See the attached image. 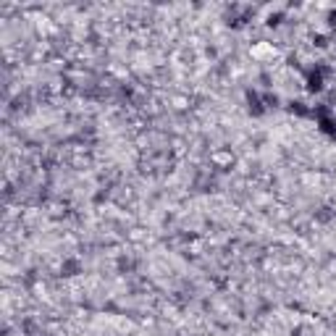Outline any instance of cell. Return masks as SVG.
<instances>
[{
    "label": "cell",
    "mask_w": 336,
    "mask_h": 336,
    "mask_svg": "<svg viewBox=\"0 0 336 336\" xmlns=\"http://www.w3.org/2000/svg\"><path fill=\"white\" fill-rule=\"evenodd\" d=\"M263 103H265V108H279L281 97L279 95H271V92H263Z\"/></svg>",
    "instance_id": "cell-5"
},
{
    "label": "cell",
    "mask_w": 336,
    "mask_h": 336,
    "mask_svg": "<svg viewBox=\"0 0 336 336\" xmlns=\"http://www.w3.org/2000/svg\"><path fill=\"white\" fill-rule=\"evenodd\" d=\"M312 45H315V48H326V45H328V37H326V34H312Z\"/></svg>",
    "instance_id": "cell-8"
},
{
    "label": "cell",
    "mask_w": 336,
    "mask_h": 336,
    "mask_svg": "<svg viewBox=\"0 0 336 336\" xmlns=\"http://www.w3.org/2000/svg\"><path fill=\"white\" fill-rule=\"evenodd\" d=\"M244 97H247V108H250L252 116H263V113L268 111V108H265V103H263V95H260V92L247 89V95H244Z\"/></svg>",
    "instance_id": "cell-2"
},
{
    "label": "cell",
    "mask_w": 336,
    "mask_h": 336,
    "mask_svg": "<svg viewBox=\"0 0 336 336\" xmlns=\"http://www.w3.org/2000/svg\"><path fill=\"white\" fill-rule=\"evenodd\" d=\"M305 334V328L302 326H297V328H292V336H302Z\"/></svg>",
    "instance_id": "cell-10"
},
{
    "label": "cell",
    "mask_w": 336,
    "mask_h": 336,
    "mask_svg": "<svg viewBox=\"0 0 336 336\" xmlns=\"http://www.w3.org/2000/svg\"><path fill=\"white\" fill-rule=\"evenodd\" d=\"M328 27H336V11H328Z\"/></svg>",
    "instance_id": "cell-9"
},
{
    "label": "cell",
    "mask_w": 336,
    "mask_h": 336,
    "mask_svg": "<svg viewBox=\"0 0 336 336\" xmlns=\"http://www.w3.org/2000/svg\"><path fill=\"white\" fill-rule=\"evenodd\" d=\"M331 218H334V213L328 210V208H320V210L315 213V221H320V224H328Z\"/></svg>",
    "instance_id": "cell-6"
},
{
    "label": "cell",
    "mask_w": 336,
    "mask_h": 336,
    "mask_svg": "<svg viewBox=\"0 0 336 336\" xmlns=\"http://www.w3.org/2000/svg\"><path fill=\"white\" fill-rule=\"evenodd\" d=\"M281 21H284V13H271V16H268V21H265V24H268V27H281Z\"/></svg>",
    "instance_id": "cell-7"
},
{
    "label": "cell",
    "mask_w": 336,
    "mask_h": 336,
    "mask_svg": "<svg viewBox=\"0 0 336 336\" xmlns=\"http://www.w3.org/2000/svg\"><path fill=\"white\" fill-rule=\"evenodd\" d=\"M79 271H82V263L76 260V257H68V260H63V265H60V276H76Z\"/></svg>",
    "instance_id": "cell-3"
},
{
    "label": "cell",
    "mask_w": 336,
    "mask_h": 336,
    "mask_svg": "<svg viewBox=\"0 0 336 336\" xmlns=\"http://www.w3.org/2000/svg\"><path fill=\"white\" fill-rule=\"evenodd\" d=\"M289 111L297 113V116H312V108H308L302 100H292V103H289Z\"/></svg>",
    "instance_id": "cell-4"
},
{
    "label": "cell",
    "mask_w": 336,
    "mask_h": 336,
    "mask_svg": "<svg viewBox=\"0 0 336 336\" xmlns=\"http://www.w3.org/2000/svg\"><path fill=\"white\" fill-rule=\"evenodd\" d=\"M305 82H308V92H323L326 87V76H323V68H308L305 74Z\"/></svg>",
    "instance_id": "cell-1"
}]
</instances>
